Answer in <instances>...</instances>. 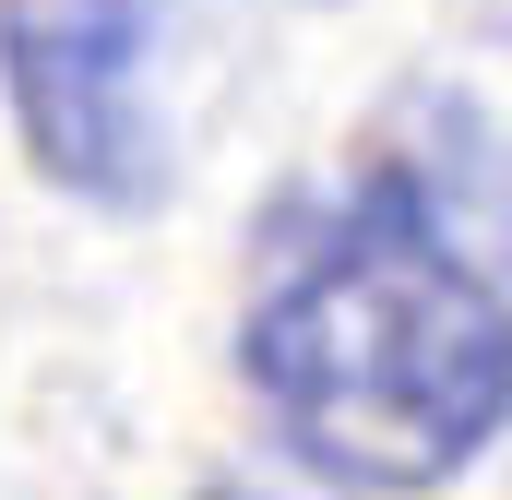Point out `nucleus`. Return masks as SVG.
<instances>
[{
  "instance_id": "obj_1",
  "label": "nucleus",
  "mask_w": 512,
  "mask_h": 500,
  "mask_svg": "<svg viewBox=\"0 0 512 500\" xmlns=\"http://www.w3.org/2000/svg\"><path fill=\"white\" fill-rule=\"evenodd\" d=\"M251 381L334 489H441L512 417V298L417 191H358L251 298Z\"/></svg>"
},
{
  "instance_id": "obj_2",
  "label": "nucleus",
  "mask_w": 512,
  "mask_h": 500,
  "mask_svg": "<svg viewBox=\"0 0 512 500\" xmlns=\"http://www.w3.org/2000/svg\"><path fill=\"white\" fill-rule=\"evenodd\" d=\"M167 0H0V96L48 191L143 215L167 191Z\"/></svg>"
}]
</instances>
